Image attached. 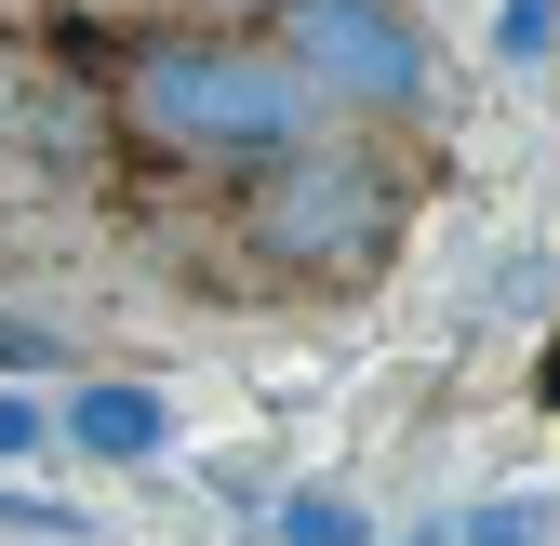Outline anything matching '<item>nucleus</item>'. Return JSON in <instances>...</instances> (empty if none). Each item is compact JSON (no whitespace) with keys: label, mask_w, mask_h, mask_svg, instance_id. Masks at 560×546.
<instances>
[{"label":"nucleus","mask_w":560,"mask_h":546,"mask_svg":"<svg viewBox=\"0 0 560 546\" xmlns=\"http://www.w3.org/2000/svg\"><path fill=\"white\" fill-rule=\"evenodd\" d=\"M120 120L174 161H280L320 133V94L294 81L280 40H133L120 54Z\"/></svg>","instance_id":"f257e3e1"},{"label":"nucleus","mask_w":560,"mask_h":546,"mask_svg":"<svg viewBox=\"0 0 560 546\" xmlns=\"http://www.w3.org/2000/svg\"><path fill=\"white\" fill-rule=\"evenodd\" d=\"M387 227H400V187L374 174V161H347V147H280V161H254V187H241V240H254V266H280V281H361V266L387 253Z\"/></svg>","instance_id":"f03ea898"},{"label":"nucleus","mask_w":560,"mask_h":546,"mask_svg":"<svg viewBox=\"0 0 560 546\" xmlns=\"http://www.w3.org/2000/svg\"><path fill=\"white\" fill-rule=\"evenodd\" d=\"M280 54L320 107H413L428 94V40L400 0H280Z\"/></svg>","instance_id":"7ed1b4c3"},{"label":"nucleus","mask_w":560,"mask_h":546,"mask_svg":"<svg viewBox=\"0 0 560 546\" xmlns=\"http://www.w3.org/2000/svg\"><path fill=\"white\" fill-rule=\"evenodd\" d=\"M161 427H174V414H161L148 387H81V400H67V440L107 453V466H148V453H161Z\"/></svg>","instance_id":"20e7f679"},{"label":"nucleus","mask_w":560,"mask_h":546,"mask_svg":"<svg viewBox=\"0 0 560 546\" xmlns=\"http://www.w3.org/2000/svg\"><path fill=\"white\" fill-rule=\"evenodd\" d=\"M280 533H294V546H361V507H347V494H294Z\"/></svg>","instance_id":"39448f33"},{"label":"nucleus","mask_w":560,"mask_h":546,"mask_svg":"<svg viewBox=\"0 0 560 546\" xmlns=\"http://www.w3.org/2000/svg\"><path fill=\"white\" fill-rule=\"evenodd\" d=\"M467 546H547V494H508V507H467Z\"/></svg>","instance_id":"423d86ee"},{"label":"nucleus","mask_w":560,"mask_h":546,"mask_svg":"<svg viewBox=\"0 0 560 546\" xmlns=\"http://www.w3.org/2000/svg\"><path fill=\"white\" fill-rule=\"evenodd\" d=\"M54 440V414H40V400H14V387H0V466H14V453H40Z\"/></svg>","instance_id":"0eeeda50"},{"label":"nucleus","mask_w":560,"mask_h":546,"mask_svg":"<svg viewBox=\"0 0 560 546\" xmlns=\"http://www.w3.org/2000/svg\"><path fill=\"white\" fill-rule=\"evenodd\" d=\"M547 400H560V360H547Z\"/></svg>","instance_id":"6e6552de"}]
</instances>
